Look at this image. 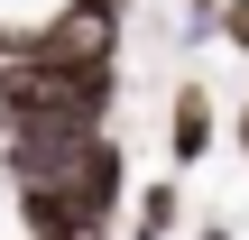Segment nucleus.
<instances>
[{"mask_svg": "<svg viewBox=\"0 0 249 240\" xmlns=\"http://www.w3.org/2000/svg\"><path fill=\"white\" fill-rule=\"evenodd\" d=\"M222 37H231V46L249 55V0H222Z\"/></svg>", "mask_w": 249, "mask_h": 240, "instance_id": "nucleus-4", "label": "nucleus"}, {"mask_svg": "<svg viewBox=\"0 0 249 240\" xmlns=\"http://www.w3.org/2000/svg\"><path fill=\"white\" fill-rule=\"evenodd\" d=\"M185 46H203V37H222V0H185V28H176Z\"/></svg>", "mask_w": 249, "mask_h": 240, "instance_id": "nucleus-3", "label": "nucleus"}, {"mask_svg": "<svg viewBox=\"0 0 249 240\" xmlns=\"http://www.w3.org/2000/svg\"><path fill=\"white\" fill-rule=\"evenodd\" d=\"M213 139H222L213 92H203V83H176V102H166V166H176V176H194V166L213 157Z\"/></svg>", "mask_w": 249, "mask_h": 240, "instance_id": "nucleus-2", "label": "nucleus"}, {"mask_svg": "<svg viewBox=\"0 0 249 240\" xmlns=\"http://www.w3.org/2000/svg\"><path fill=\"white\" fill-rule=\"evenodd\" d=\"M194 240H231V222H203V231H194Z\"/></svg>", "mask_w": 249, "mask_h": 240, "instance_id": "nucleus-6", "label": "nucleus"}, {"mask_svg": "<svg viewBox=\"0 0 249 240\" xmlns=\"http://www.w3.org/2000/svg\"><path fill=\"white\" fill-rule=\"evenodd\" d=\"M120 65H0V129H111Z\"/></svg>", "mask_w": 249, "mask_h": 240, "instance_id": "nucleus-1", "label": "nucleus"}, {"mask_svg": "<svg viewBox=\"0 0 249 240\" xmlns=\"http://www.w3.org/2000/svg\"><path fill=\"white\" fill-rule=\"evenodd\" d=\"M231 148H240V166H249V102L231 111Z\"/></svg>", "mask_w": 249, "mask_h": 240, "instance_id": "nucleus-5", "label": "nucleus"}]
</instances>
